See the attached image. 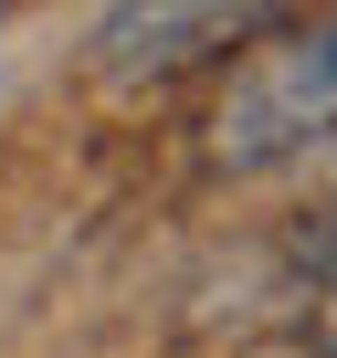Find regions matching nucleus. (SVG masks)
I'll list each match as a JSON object with an SVG mask.
<instances>
[{
  "label": "nucleus",
  "mask_w": 337,
  "mask_h": 358,
  "mask_svg": "<svg viewBox=\"0 0 337 358\" xmlns=\"http://www.w3.org/2000/svg\"><path fill=\"white\" fill-rule=\"evenodd\" d=\"M327 127H337V22L306 32V43H285V53H264V64L232 85V106H222V158H285V148H306V137H327Z\"/></svg>",
  "instance_id": "nucleus-1"
},
{
  "label": "nucleus",
  "mask_w": 337,
  "mask_h": 358,
  "mask_svg": "<svg viewBox=\"0 0 337 358\" xmlns=\"http://www.w3.org/2000/svg\"><path fill=\"white\" fill-rule=\"evenodd\" d=\"M243 32H274V11H106L95 22V64H116V74H168V64H201V53H222V43H243Z\"/></svg>",
  "instance_id": "nucleus-2"
},
{
  "label": "nucleus",
  "mask_w": 337,
  "mask_h": 358,
  "mask_svg": "<svg viewBox=\"0 0 337 358\" xmlns=\"http://www.w3.org/2000/svg\"><path fill=\"white\" fill-rule=\"evenodd\" d=\"M306 253H316V274H327V285H337V211H327V222H316V232H306Z\"/></svg>",
  "instance_id": "nucleus-3"
}]
</instances>
